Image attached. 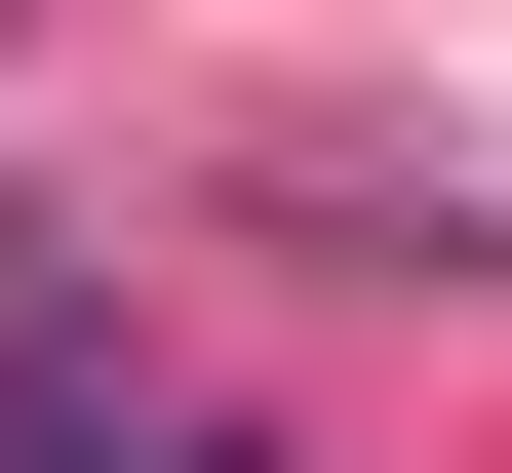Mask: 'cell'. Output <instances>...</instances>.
Returning a JSON list of instances; mask_svg holds the SVG:
<instances>
[{
	"label": "cell",
	"instance_id": "2",
	"mask_svg": "<svg viewBox=\"0 0 512 473\" xmlns=\"http://www.w3.org/2000/svg\"><path fill=\"white\" fill-rule=\"evenodd\" d=\"M119 473H276V434H119Z\"/></svg>",
	"mask_w": 512,
	"mask_h": 473
},
{
	"label": "cell",
	"instance_id": "1",
	"mask_svg": "<svg viewBox=\"0 0 512 473\" xmlns=\"http://www.w3.org/2000/svg\"><path fill=\"white\" fill-rule=\"evenodd\" d=\"M158 395H119V316H0V473H119Z\"/></svg>",
	"mask_w": 512,
	"mask_h": 473
}]
</instances>
